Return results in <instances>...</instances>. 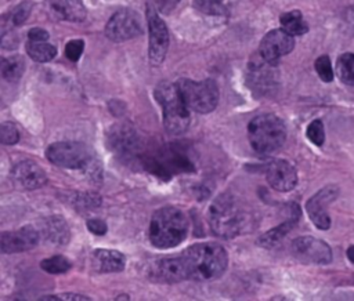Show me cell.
Wrapping results in <instances>:
<instances>
[{
    "label": "cell",
    "instance_id": "1",
    "mask_svg": "<svg viewBox=\"0 0 354 301\" xmlns=\"http://www.w3.org/2000/svg\"><path fill=\"white\" fill-rule=\"evenodd\" d=\"M188 279L206 282L220 278L228 265V255L223 246L214 242L196 243L181 253Z\"/></svg>",
    "mask_w": 354,
    "mask_h": 301
},
{
    "label": "cell",
    "instance_id": "2",
    "mask_svg": "<svg viewBox=\"0 0 354 301\" xmlns=\"http://www.w3.org/2000/svg\"><path fill=\"white\" fill-rule=\"evenodd\" d=\"M189 222L185 213L177 207L156 210L149 224V240L158 249L178 246L187 237Z\"/></svg>",
    "mask_w": 354,
    "mask_h": 301
},
{
    "label": "cell",
    "instance_id": "3",
    "mask_svg": "<svg viewBox=\"0 0 354 301\" xmlns=\"http://www.w3.org/2000/svg\"><path fill=\"white\" fill-rule=\"evenodd\" d=\"M249 215L242 203L231 193L218 195L209 207V224L213 232L225 239H231L243 232Z\"/></svg>",
    "mask_w": 354,
    "mask_h": 301
},
{
    "label": "cell",
    "instance_id": "4",
    "mask_svg": "<svg viewBox=\"0 0 354 301\" xmlns=\"http://www.w3.org/2000/svg\"><path fill=\"white\" fill-rule=\"evenodd\" d=\"M163 112L165 130L171 135H180L189 126V112L176 83H160L153 93Z\"/></svg>",
    "mask_w": 354,
    "mask_h": 301
},
{
    "label": "cell",
    "instance_id": "5",
    "mask_svg": "<svg viewBox=\"0 0 354 301\" xmlns=\"http://www.w3.org/2000/svg\"><path fill=\"white\" fill-rule=\"evenodd\" d=\"M248 138L254 152L271 155L278 150L286 139L283 122L271 113L253 117L248 126Z\"/></svg>",
    "mask_w": 354,
    "mask_h": 301
},
{
    "label": "cell",
    "instance_id": "6",
    "mask_svg": "<svg viewBox=\"0 0 354 301\" xmlns=\"http://www.w3.org/2000/svg\"><path fill=\"white\" fill-rule=\"evenodd\" d=\"M46 156L50 163L71 170L88 171L95 166L94 150L88 145L76 141L54 142L47 148Z\"/></svg>",
    "mask_w": 354,
    "mask_h": 301
},
{
    "label": "cell",
    "instance_id": "7",
    "mask_svg": "<svg viewBox=\"0 0 354 301\" xmlns=\"http://www.w3.org/2000/svg\"><path fill=\"white\" fill-rule=\"evenodd\" d=\"M176 84L185 105L198 113H209L218 104V86L213 79L201 81L180 79Z\"/></svg>",
    "mask_w": 354,
    "mask_h": 301
},
{
    "label": "cell",
    "instance_id": "8",
    "mask_svg": "<svg viewBox=\"0 0 354 301\" xmlns=\"http://www.w3.org/2000/svg\"><path fill=\"white\" fill-rule=\"evenodd\" d=\"M144 32L141 15L130 8L116 11L105 26V35L109 40L120 43L140 36Z\"/></svg>",
    "mask_w": 354,
    "mask_h": 301
},
{
    "label": "cell",
    "instance_id": "9",
    "mask_svg": "<svg viewBox=\"0 0 354 301\" xmlns=\"http://www.w3.org/2000/svg\"><path fill=\"white\" fill-rule=\"evenodd\" d=\"M290 251L293 257L304 264L326 265L332 261L330 247L313 236H300L292 242Z\"/></svg>",
    "mask_w": 354,
    "mask_h": 301
},
{
    "label": "cell",
    "instance_id": "10",
    "mask_svg": "<svg viewBox=\"0 0 354 301\" xmlns=\"http://www.w3.org/2000/svg\"><path fill=\"white\" fill-rule=\"evenodd\" d=\"M147 22L149 32V62L158 66L163 62L169 48V30L163 19L152 7L147 8Z\"/></svg>",
    "mask_w": 354,
    "mask_h": 301
},
{
    "label": "cell",
    "instance_id": "11",
    "mask_svg": "<svg viewBox=\"0 0 354 301\" xmlns=\"http://www.w3.org/2000/svg\"><path fill=\"white\" fill-rule=\"evenodd\" d=\"M295 47V39L283 29L270 30L260 41L259 55L268 64H278L279 58L289 54Z\"/></svg>",
    "mask_w": 354,
    "mask_h": 301
},
{
    "label": "cell",
    "instance_id": "12",
    "mask_svg": "<svg viewBox=\"0 0 354 301\" xmlns=\"http://www.w3.org/2000/svg\"><path fill=\"white\" fill-rule=\"evenodd\" d=\"M339 188L335 185H328L322 189H319L315 195H313L307 203H306V211L313 221V224L321 229L325 231L330 226V217L328 214L326 207L337 197Z\"/></svg>",
    "mask_w": 354,
    "mask_h": 301
},
{
    "label": "cell",
    "instance_id": "13",
    "mask_svg": "<svg viewBox=\"0 0 354 301\" xmlns=\"http://www.w3.org/2000/svg\"><path fill=\"white\" fill-rule=\"evenodd\" d=\"M39 232L30 225L22 226L17 231L3 232L0 236V247L3 253L12 254L30 250L39 243Z\"/></svg>",
    "mask_w": 354,
    "mask_h": 301
},
{
    "label": "cell",
    "instance_id": "14",
    "mask_svg": "<svg viewBox=\"0 0 354 301\" xmlns=\"http://www.w3.org/2000/svg\"><path fill=\"white\" fill-rule=\"evenodd\" d=\"M266 177L271 188L278 192H289L297 184V174L295 167L282 159L272 160L266 170Z\"/></svg>",
    "mask_w": 354,
    "mask_h": 301
},
{
    "label": "cell",
    "instance_id": "15",
    "mask_svg": "<svg viewBox=\"0 0 354 301\" xmlns=\"http://www.w3.org/2000/svg\"><path fill=\"white\" fill-rule=\"evenodd\" d=\"M11 179L17 186L32 191L43 186L47 181V177L36 162L24 160L12 167Z\"/></svg>",
    "mask_w": 354,
    "mask_h": 301
},
{
    "label": "cell",
    "instance_id": "16",
    "mask_svg": "<svg viewBox=\"0 0 354 301\" xmlns=\"http://www.w3.org/2000/svg\"><path fill=\"white\" fill-rule=\"evenodd\" d=\"M151 278L158 282L176 283L188 279L187 268L183 260V255L165 257L156 261L151 269Z\"/></svg>",
    "mask_w": 354,
    "mask_h": 301
},
{
    "label": "cell",
    "instance_id": "17",
    "mask_svg": "<svg viewBox=\"0 0 354 301\" xmlns=\"http://www.w3.org/2000/svg\"><path fill=\"white\" fill-rule=\"evenodd\" d=\"M109 145L120 156H131L138 150V137L130 124H115L109 135Z\"/></svg>",
    "mask_w": 354,
    "mask_h": 301
},
{
    "label": "cell",
    "instance_id": "18",
    "mask_svg": "<svg viewBox=\"0 0 354 301\" xmlns=\"http://www.w3.org/2000/svg\"><path fill=\"white\" fill-rule=\"evenodd\" d=\"M51 12L64 21L82 22L86 18V8L82 0H46Z\"/></svg>",
    "mask_w": 354,
    "mask_h": 301
},
{
    "label": "cell",
    "instance_id": "19",
    "mask_svg": "<svg viewBox=\"0 0 354 301\" xmlns=\"http://www.w3.org/2000/svg\"><path fill=\"white\" fill-rule=\"evenodd\" d=\"M126 258L120 251L98 249L93 253V266L97 272L111 273L124 269Z\"/></svg>",
    "mask_w": 354,
    "mask_h": 301
},
{
    "label": "cell",
    "instance_id": "20",
    "mask_svg": "<svg viewBox=\"0 0 354 301\" xmlns=\"http://www.w3.org/2000/svg\"><path fill=\"white\" fill-rule=\"evenodd\" d=\"M275 65H271L266 62L261 57L260 61H254L249 66V81L253 86V90H261L263 93L271 87L274 83L275 75L272 73V68Z\"/></svg>",
    "mask_w": 354,
    "mask_h": 301
},
{
    "label": "cell",
    "instance_id": "21",
    "mask_svg": "<svg viewBox=\"0 0 354 301\" xmlns=\"http://www.w3.org/2000/svg\"><path fill=\"white\" fill-rule=\"evenodd\" d=\"M41 232L44 237L57 246H64L71 239V231L68 224L59 217L46 218L41 225Z\"/></svg>",
    "mask_w": 354,
    "mask_h": 301
},
{
    "label": "cell",
    "instance_id": "22",
    "mask_svg": "<svg viewBox=\"0 0 354 301\" xmlns=\"http://www.w3.org/2000/svg\"><path fill=\"white\" fill-rule=\"evenodd\" d=\"M299 217H300V214H296V215L290 217L288 221H285V222H282L281 225H278L277 228H272V229H270L268 232L263 233V235L257 239V244L261 246V247H267V249L274 247V246L278 244V243L285 237V235L295 226V224H296V221H297Z\"/></svg>",
    "mask_w": 354,
    "mask_h": 301
},
{
    "label": "cell",
    "instance_id": "23",
    "mask_svg": "<svg viewBox=\"0 0 354 301\" xmlns=\"http://www.w3.org/2000/svg\"><path fill=\"white\" fill-rule=\"evenodd\" d=\"M281 26L283 30L290 33L292 36H301L307 33L308 25L304 21L301 12L299 10H292L288 12H283L279 18Z\"/></svg>",
    "mask_w": 354,
    "mask_h": 301
},
{
    "label": "cell",
    "instance_id": "24",
    "mask_svg": "<svg viewBox=\"0 0 354 301\" xmlns=\"http://www.w3.org/2000/svg\"><path fill=\"white\" fill-rule=\"evenodd\" d=\"M28 55L37 62H48L57 55V48L47 41H28L26 43Z\"/></svg>",
    "mask_w": 354,
    "mask_h": 301
},
{
    "label": "cell",
    "instance_id": "25",
    "mask_svg": "<svg viewBox=\"0 0 354 301\" xmlns=\"http://www.w3.org/2000/svg\"><path fill=\"white\" fill-rule=\"evenodd\" d=\"M25 72V61L19 55H12L1 61V76L7 81H18Z\"/></svg>",
    "mask_w": 354,
    "mask_h": 301
},
{
    "label": "cell",
    "instance_id": "26",
    "mask_svg": "<svg viewBox=\"0 0 354 301\" xmlns=\"http://www.w3.org/2000/svg\"><path fill=\"white\" fill-rule=\"evenodd\" d=\"M336 72L343 83L354 86V52H344L337 58Z\"/></svg>",
    "mask_w": 354,
    "mask_h": 301
},
{
    "label": "cell",
    "instance_id": "27",
    "mask_svg": "<svg viewBox=\"0 0 354 301\" xmlns=\"http://www.w3.org/2000/svg\"><path fill=\"white\" fill-rule=\"evenodd\" d=\"M40 266L43 271H46L47 273H53V275H57V273H65L71 269L72 264L71 261L64 257V255H53L50 258H46L40 262Z\"/></svg>",
    "mask_w": 354,
    "mask_h": 301
},
{
    "label": "cell",
    "instance_id": "28",
    "mask_svg": "<svg viewBox=\"0 0 354 301\" xmlns=\"http://www.w3.org/2000/svg\"><path fill=\"white\" fill-rule=\"evenodd\" d=\"M306 135L307 138L317 146H322L324 141H325V128H324V123L321 120H313L307 130H306Z\"/></svg>",
    "mask_w": 354,
    "mask_h": 301
},
{
    "label": "cell",
    "instance_id": "29",
    "mask_svg": "<svg viewBox=\"0 0 354 301\" xmlns=\"http://www.w3.org/2000/svg\"><path fill=\"white\" fill-rule=\"evenodd\" d=\"M314 68L317 70V75L319 76V79L325 83H329L333 80V69L330 65V59L328 55H321L315 59Z\"/></svg>",
    "mask_w": 354,
    "mask_h": 301
},
{
    "label": "cell",
    "instance_id": "30",
    "mask_svg": "<svg viewBox=\"0 0 354 301\" xmlns=\"http://www.w3.org/2000/svg\"><path fill=\"white\" fill-rule=\"evenodd\" d=\"M0 141L6 145H14L19 141V131L11 122H4L0 126Z\"/></svg>",
    "mask_w": 354,
    "mask_h": 301
},
{
    "label": "cell",
    "instance_id": "31",
    "mask_svg": "<svg viewBox=\"0 0 354 301\" xmlns=\"http://www.w3.org/2000/svg\"><path fill=\"white\" fill-rule=\"evenodd\" d=\"M194 4L205 14L218 15L223 12V0H194Z\"/></svg>",
    "mask_w": 354,
    "mask_h": 301
},
{
    "label": "cell",
    "instance_id": "32",
    "mask_svg": "<svg viewBox=\"0 0 354 301\" xmlns=\"http://www.w3.org/2000/svg\"><path fill=\"white\" fill-rule=\"evenodd\" d=\"M30 10H32V4L28 1L21 3L18 7H15L10 15V21L12 22V25H15V26L22 25L26 21V18L29 17Z\"/></svg>",
    "mask_w": 354,
    "mask_h": 301
},
{
    "label": "cell",
    "instance_id": "33",
    "mask_svg": "<svg viewBox=\"0 0 354 301\" xmlns=\"http://www.w3.org/2000/svg\"><path fill=\"white\" fill-rule=\"evenodd\" d=\"M83 50H84V41L82 39H73V40H69L66 43L65 55L72 62H76L80 58Z\"/></svg>",
    "mask_w": 354,
    "mask_h": 301
},
{
    "label": "cell",
    "instance_id": "34",
    "mask_svg": "<svg viewBox=\"0 0 354 301\" xmlns=\"http://www.w3.org/2000/svg\"><path fill=\"white\" fill-rule=\"evenodd\" d=\"M86 225H87V229L97 236H102L106 233V224L100 218H90L87 220Z\"/></svg>",
    "mask_w": 354,
    "mask_h": 301
},
{
    "label": "cell",
    "instance_id": "35",
    "mask_svg": "<svg viewBox=\"0 0 354 301\" xmlns=\"http://www.w3.org/2000/svg\"><path fill=\"white\" fill-rule=\"evenodd\" d=\"M178 3H180V0H153L155 7H156L160 12H163V14L171 12V11L177 7Z\"/></svg>",
    "mask_w": 354,
    "mask_h": 301
},
{
    "label": "cell",
    "instance_id": "36",
    "mask_svg": "<svg viewBox=\"0 0 354 301\" xmlns=\"http://www.w3.org/2000/svg\"><path fill=\"white\" fill-rule=\"evenodd\" d=\"M40 300H90V297L87 295H82V294H75V293H65V294H55V295H43L40 297Z\"/></svg>",
    "mask_w": 354,
    "mask_h": 301
},
{
    "label": "cell",
    "instance_id": "37",
    "mask_svg": "<svg viewBox=\"0 0 354 301\" xmlns=\"http://www.w3.org/2000/svg\"><path fill=\"white\" fill-rule=\"evenodd\" d=\"M28 39L30 41H47L48 33H47V30H44L41 28H33L28 32Z\"/></svg>",
    "mask_w": 354,
    "mask_h": 301
},
{
    "label": "cell",
    "instance_id": "38",
    "mask_svg": "<svg viewBox=\"0 0 354 301\" xmlns=\"http://www.w3.org/2000/svg\"><path fill=\"white\" fill-rule=\"evenodd\" d=\"M343 18H344V22L348 26V29L354 33V6L346 8Z\"/></svg>",
    "mask_w": 354,
    "mask_h": 301
},
{
    "label": "cell",
    "instance_id": "39",
    "mask_svg": "<svg viewBox=\"0 0 354 301\" xmlns=\"http://www.w3.org/2000/svg\"><path fill=\"white\" fill-rule=\"evenodd\" d=\"M346 254H347V258L354 264V244L347 249V253H346Z\"/></svg>",
    "mask_w": 354,
    "mask_h": 301
},
{
    "label": "cell",
    "instance_id": "40",
    "mask_svg": "<svg viewBox=\"0 0 354 301\" xmlns=\"http://www.w3.org/2000/svg\"><path fill=\"white\" fill-rule=\"evenodd\" d=\"M116 300H129V295H123V294H122V295H118Z\"/></svg>",
    "mask_w": 354,
    "mask_h": 301
}]
</instances>
